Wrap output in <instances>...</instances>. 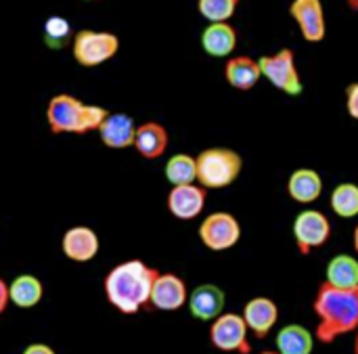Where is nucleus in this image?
I'll return each mask as SVG.
<instances>
[{
	"label": "nucleus",
	"mask_w": 358,
	"mask_h": 354,
	"mask_svg": "<svg viewBox=\"0 0 358 354\" xmlns=\"http://www.w3.org/2000/svg\"><path fill=\"white\" fill-rule=\"evenodd\" d=\"M317 315V340L334 344L338 338L358 332V285L357 288H334L321 283L313 302Z\"/></svg>",
	"instance_id": "1"
},
{
	"label": "nucleus",
	"mask_w": 358,
	"mask_h": 354,
	"mask_svg": "<svg viewBox=\"0 0 358 354\" xmlns=\"http://www.w3.org/2000/svg\"><path fill=\"white\" fill-rule=\"evenodd\" d=\"M159 271L143 260H126L113 267L105 277L107 302L124 315H136L149 306L151 290Z\"/></svg>",
	"instance_id": "2"
},
{
	"label": "nucleus",
	"mask_w": 358,
	"mask_h": 354,
	"mask_svg": "<svg viewBox=\"0 0 358 354\" xmlns=\"http://www.w3.org/2000/svg\"><path fill=\"white\" fill-rule=\"evenodd\" d=\"M109 111L99 105H86L71 94H57L50 99L46 118L55 134H86L99 130L107 120Z\"/></svg>",
	"instance_id": "3"
},
{
	"label": "nucleus",
	"mask_w": 358,
	"mask_h": 354,
	"mask_svg": "<svg viewBox=\"0 0 358 354\" xmlns=\"http://www.w3.org/2000/svg\"><path fill=\"white\" fill-rule=\"evenodd\" d=\"M197 160V185L206 191H218L231 187L241 170L243 157L231 147H210L195 155Z\"/></svg>",
	"instance_id": "4"
},
{
	"label": "nucleus",
	"mask_w": 358,
	"mask_h": 354,
	"mask_svg": "<svg viewBox=\"0 0 358 354\" xmlns=\"http://www.w3.org/2000/svg\"><path fill=\"white\" fill-rule=\"evenodd\" d=\"M262 78L287 97H300L304 92V82L296 63V52L292 48H281L273 55H262L258 59Z\"/></svg>",
	"instance_id": "5"
},
{
	"label": "nucleus",
	"mask_w": 358,
	"mask_h": 354,
	"mask_svg": "<svg viewBox=\"0 0 358 354\" xmlns=\"http://www.w3.org/2000/svg\"><path fill=\"white\" fill-rule=\"evenodd\" d=\"M120 48V38L111 31H92L82 29L73 38V59L82 67H96L111 57H115Z\"/></svg>",
	"instance_id": "6"
},
{
	"label": "nucleus",
	"mask_w": 358,
	"mask_h": 354,
	"mask_svg": "<svg viewBox=\"0 0 358 354\" xmlns=\"http://www.w3.org/2000/svg\"><path fill=\"white\" fill-rule=\"evenodd\" d=\"M210 342L220 353L250 354V330L239 313H222L210 323Z\"/></svg>",
	"instance_id": "7"
},
{
	"label": "nucleus",
	"mask_w": 358,
	"mask_h": 354,
	"mask_svg": "<svg viewBox=\"0 0 358 354\" xmlns=\"http://www.w3.org/2000/svg\"><path fill=\"white\" fill-rule=\"evenodd\" d=\"M296 248L302 256H308L310 252L323 248L331 239V222L321 210H302L292 225Z\"/></svg>",
	"instance_id": "8"
},
{
	"label": "nucleus",
	"mask_w": 358,
	"mask_h": 354,
	"mask_svg": "<svg viewBox=\"0 0 358 354\" xmlns=\"http://www.w3.org/2000/svg\"><path fill=\"white\" fill-rule=\"evenodd\" d=\"M199 241L210 252H229L241 241V225L231 212H212L199 225Z\"/></svg>",
	"instance_id": "9"
},
{
	"label": "nucleus",
	"mask_w": 358,
	"mask_h": 354,
	"mask_svg": "<svg viewBox=\"0 0 358 354\" xmlns=\"http://www.w3.org/2000/svg\"><path fill=\"white\" fill-rule=\"evenodd\" d=\"M289 15L296 21L300 36L306 42H323L327 36V19L321 0H294L289 6Z\"/></svg>",
	"instance_id": "10"
},
{
	"label": "nucleus",
	"mask_w": 358,
	"mask_h": 354,
	"mask_svg": "<svg viewBox=\"0 0 358 354\" xmlns=\"http://www.w3.org/2000/svg\"><path fill=\"white\" fill-rule=\"evenodd\" d=\"M187 302H189L187 283L174 273H159L153 283L149 304L157 311L174 313V311H180Z\"/></svg>",
	"instance_id": "11"
},
{
	"label": "nucleus",
	"mask_w": 358,
	"mask_h": 354,
	"mask_svg": "<svg viewBox=\"0 0 358 354\" xmlns=\"http://www.w3.org/2000/svg\"><path fill=\"white\" fill-rule=\"evenodd\" d=\"M250 334H254L258 340L268 338V334L275 330L277 321H279V306L275 304V300L266 298V296H258L245 302L243 313H241Z\"/></svg>",
	"instance_id": "12"
},
{
	"label": "nucleus",
	"mask_w": 358,
	"mask_h": 354,
	"mask_svg": "<svg viewBox=\"0 0 358 354\" xmlns=\"http://www.w3.org/2000/svg\"><path fill=\"white\" fill-rule=\"evenodd\" d=\"M206 201H208V193L197 183L172 187L168 193V210L178 220H195L203 212Z\"/></svg>",
	"instance_id": "13"
},
{
	"label": "nucleus",
	"mask_w": 358,
	"mask_h": 354,
	"mask_svg": "<svg viewBox=\"0 0 358 354\" xmlns=\"http://www.w3.org/2000/svg\"><path fill=\"white\" fill-rule=\"evenodd\" d=\"M224 304H227V294L214 283L197 285L189 294V302H187L191 315L197 321H203V323L216 321L224 313Z\"/></svg>",
	"instance_id": "14"
},
{
	"label": "nucleus",
	"mask_w": 358,
	"mask_h": 354,
	"mask_svg": "<svg viewBox=\"0 0 358 354\" xmlns=\"http://www.w3.org/2000/svg\"><path fill=\"white\" fill-rule=\"evenodd\" d=\"M224 80L229 82V86H233L235 90H241V92L256 88L258 82L262 80L258 59H254L250 55H237V57L227 59Z\"/></svg>",
	"instance_id": "15"
},
{
	"label": "nucleus",
	"mask_w": 358,
	"mask_h": 354,
	"mask_svg": "<svg viewBox=\"0 0 358 354\" xmlns=\"http://www.w3.org/2000/svg\"><path fill=\"white\" fill-rule=\"evenodd\" d=\"M287 195L302 206L319 201L323 195V176L313 168H298L287 178Z\"/></svg>",
	"instance_id": "16"
},
{
	"label": "nucleus",
	"mask_w": 358,
	"mask_h": 354,
	"mask_svg": "<svg viewBox=\"0 0 358 354\" xmlns=\"http://www.w3.org/2000/svg\"><path fill=\"white\" fill-rule=\"evenodd\" d=\"M63 254L73 262H88L99 254V237L90 227H71L61 241Z\"/></svg>",
	"instance_id": "17"
},
{
	"label": "nucleus",
	"mask_w": 358,
	"mask_h": 354,
	"mask_svg": "<svg viewBox=\"0 0 358 354\" xmlns=\"http://www.w3.org/2000/svg\"><path fill=\"white\" fill-rule=\"evenodd\" d=\"M136 124L130 115L126 113H109L103 126L99 128L101 141L109 149H128L134 147V136H136Z\"/></svg>",
	"instance_id": "18"
},
{
	"label": "nucleus",
	"mask_w": 358,
	"mask_h": 354,
	"mask_svg": "<svg viewBox=\"0 0 358 354\" xmlns=\"http://www.w3.org/2000/svg\"><path fill=\"white\" fill-rule=\"evenodd\" d=\"M201 48L216 59H231L237 48V31L231 23H210L201 31Z\"/></svg>",
	"instance_id": "19"
},
{
	"label": "nucleus",
	"mask_w": 358,
	"mask_h": 354,
	"mask_svg": "<svg viewBox=\"0 0 358 354\" xmlns=\"http://www.w3.org/2000/svg\"><path fill=\"white\" fill-rule=\"evenodd\" d=\"M170 143L168 130L159 122H145L136 128L134 136V149L145 160H157L166 153Z\"/></svg>",
	"instance_id": "20"
},
{
	"label": "nucleus",
	"mask_w": 358,
	"mask_h": 354,
	"mask_svg": "<svg viewBox=\"0 0 358 354\" xmlns=\"http://www.w3.org/2000/svg\"><path fill=\"white\" fill-rule=\"evenodd\" d=\"M275 344L279 354H313L315 336L308 332V327L300 323H292L277 332Z\"/></svg>",
	"instance_id": "21"
},
{
	"label": "nucleus",
	"mask_w": 358,
	"mask_h": 354,
	"mask_svg": "<svg viewBox=\"0 0 358 354\" xmlns=\"http://www.w3.org/2000/svg\"><path fill=\"white\" fill-rule=\"evenodd\" d=\"M325 283L334 288H357L358 285V258L352 254H338L327 262Z\"/></svg>",
	"instance_id": "22"
},
{
	"label": "nucleus",
	"mask_w": 358,
	"mask_h": 354,
	"mask_svg": "<svg viewBox=\"0 0 358 354\" xmlns=\"http://www.w3.org/2000/svg\"><path fill=\"white\" fill-rule=\"evenodd\" d=\"M42 283L34 275H19L8 285V300L19 309H34L42 300Z\"/></svg>",
	"instance_id": "23"
},
{
	"label": "nucleus",
	"mask_w": 358,
	"mask_h": 354,
	"mask_svg": "<svg viewBox=\"0 0 358 354\" xmlns=\"http://www.w3.org/2000/svg\"><path fill=\"white\" fill-rule=\"evenodd\" d=\"M164 174L172 187L195 185L197 183V160L189 153H176L166 162Z\"/></svg>",
	"instance_id": "24"
},
{
	"label": "nucleus",
	"mask_w": 358,
	"mask_h": 354,
	"mask_svg": "<svg viewBox=\"0 0 358 354\" xmlns=\"http://www.w3.org/2000/svg\"><path fill=\"white\" fill-rule=\"evenodd\" d=\"M329 208L340 218H357L358 216V185L355 183H340L334 187L329 195Z\"/></svg>",
	"instance_id": "25"
},
{
	"label": "nucleus",
	"mask_w": 358,
	"mask_h": 354,
	"mask_svg": "<svg viewBox=\"0 0 358 354\" xmlns=\"http://www.w3.org/2000/svg\"><path fill=\"white\" fill-rule=\"evenodd\" d=\"M237 0H199L197 8L201 17L210 23H229L237 13Z\"/></svg>",
	"instance_id": "26"
},
{
	"label": "nucleus",
	"mask_w": 358,
	"mask_h": 354,
	"mask_svg": "<svg viewBox=\"0 0 358 354\" xmlns=\"http://www.w3.org/2000/svg\"><path fill=\"white\" fill-rule=\"evenodd\" d=\"M69 36H71V25H69L67 19H63V17H50L44 23V42H46V46H50V48L57 50V48H61V46L67 44Z\"/></svg>",
	"instance_id": "27"
},
{
	"label": "nucleus",
	"mask_w": 358,
	"mask_h": 354,
	"mask_svg": "<svg viewBox=\"0 0 358 354\" xmlns=\"http://www.w3.org/2000/svg\"><path fill=\"white\" fill-rule=\"evenodd\" d=\"M346 111L352 120L358 122V82H352L346 88Z\"/></svg>",
	"instance_id": "28"
},
{
	"label": "nucleus",
	"mask_w": 358,
	"mask_h": 354,
	"mask_svg": "<svg viewBox=\"0 0 358 354\" xmlns=\"http://www.w3.org/2000/svg\"><path fill=\"white\" fill-rule=\"evenodd\" d=\"M21 354H57L48 344H29Z\"/></svg>",
	"instance_id": "29"
},
{
	"label": "nucleus",
	"mask_w": 358,
	"mask_h": 354,
	"mask_svg": "<svg viewBox=\"0 0 358 354\" xmlns=\"http://www.w3.org/2000/svg\"><path fill=\"white\" fill-rule=\"evenodd\" d=\"M8 285L0 279V315L4 313V309L8 306Z\"/></svg>",
	"instance_id": "30"
},
{
	"label": "nucleus",
	"mask_w": 358,
	"mask_h": 354,
	"mask_svg": "<svg viewBox=\"0 0 358 354\" xmlns=\"http://www.w3.org/2000/svg\"><path fill=\"white\" fill-rule=\"evenodd\" d=\"M352 248H355V252L358 254V225L355 227V233H352Z\"/></svg>",
	"instance_id": "31"
},
{
	"label": "nucleus",
	"mask_w": 358,
	"mask_h": 354,
	"mask_svg": "<svg viewBox=\"0 0 358 354\" xmlns=\"http://www.w3.org/2000/svg\"><path fill=\"white\" fill-rule=\"evenodd\" d=\"M355 354H358V332H357V338H355Z\"/></svg>",
	"instance_id": "32"
},
{
	"label": "nucleus",
	"mask_w": 358,
	"mask_h": 354,
	"mask_svg": "<svg viewBox=\"0 0 358 354\" xmlns=\"http://www.w3.org/2000/svg\"><path fill=\"white\" fill-rule=\"evenodd\" d=\"M260 354H279L277 351H266V353H260Z\"/></svg>",
	"instance_id": "33"
}]
</instances>
